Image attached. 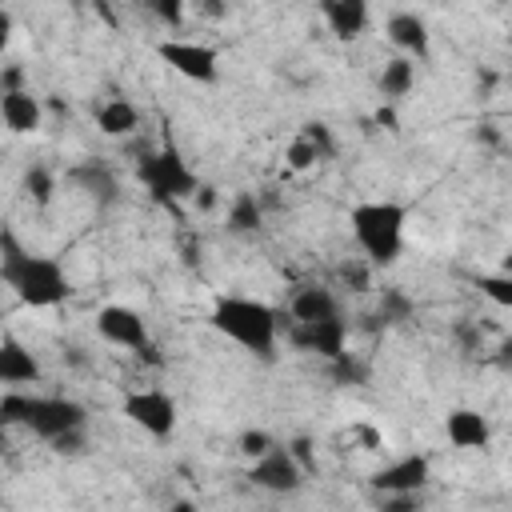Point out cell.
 I'll use <instances>...</instances> for the list:
<instances>
[{
  "mask_svg": "<svg viewBox=\"0 0 512 512\" xmlns=\"http://www.w3.org/2000/svg\"><path fill=\"white\" fill-rule=\"evenodd\" d=\"M496 364H504V368H512V336L500 344V352H496Z\"/></svg>",
  "mask_w": 512,
  "mask_h": 512,
  "instance_id": "cell-34",
  "label": "cell"
},
{
  "mask_svg": "<svg viewBox=\"0 0 512 512\" xmlns=\"http://www.w3.org/2000/svg\"><path fill=\"white\" fill-rule=\"evenodd\" d=\"M444 436L460 452H484L492 444V420L480 408H452L444 416Z\"/></svg>",
  "mask_w": 512,
  "mask_h": 512,
  "instance_id": "cell-14",
  "label": "cell"
},
{
  "mask_svg": "<svg viewBox=\"0 0 512 512\" xmlns=\"http://www.w3.org/2000/svg\"><path fill=\"white\" fill-rule=\"evenodd\" d=\"M120 412L128 416V424H136L152 440H168L180 424V408H176L172 392H164V388H132L124 396Z\"/></svg>",
  "mask_w": 512,
  "mask_h": 512,
  "instance_id": "cell-7",
  "label": "cell"
},
{
  "mask_svg": "<svg viewBox=\"0 0 512 512\" xmlns=\"http://www.w3.org/2000/svg\"><path fill=\"white\" fill-rule=\"evenodd\" d=\"M432 480V460L424 452H404L388 464H380L368 484L380 492V496H408V492H424Z\"/></svg>",
  "mask_w": 512,
  "mask_h": 512,
  "instance_id": "cell-9",
  "label": "cell"
},
{
  "mask_svg": "<svg viewBox=\"0 0 512 512\" xmlns=\"http://www.w3.org/2000/svg\"><path fill=\"white\" fill-rule=\"evenodd\" d=\"M312 164H320V156H316V148L304 140V136H296L292 144H288V168L292 172H308Z\"/></svg>",
  "mask_w": 512,
  "mask_h": 512,
  "instance_id": "cell-28",
  "label": "cell"
},
{
  "mask_svg": "<svg viewBox=\"0 0 512 512\" xmlns=\"http://www.w3.org/2000/svg\"><path fill=\"white\" fill-rule=\"evenodd\" d=\"M332 372H336V380H344V384H364L368 380V368L348 352V356H340L336 364H332Z\"/></svg>",
  "mask_w": 512,
  "mask_h": 512,
  "instance_id": "cell-29",
  "label": "cell"
},
{
  "mask_svg": "<svg viewBox=\"0 0 512 512\" xmlns=\"http://www.w3.org/2000/svg\"><path fill=\"white\" fill-rule=\"evenodd\" d=\"M24 192L32 196V204H48L52 192H56V176H52L44 164H32V168L24 172Z\"/></svg>",
  "mask_w": 512,
  "mask_h": 512,
  "instance_id": "cell-25",
  "label": "cell"
},
{
  "mask_svg": "<svg viewBox=\"0 0 512 512\" xmlns=\"http://www.w3.org/2000/svg\"><path fill=\"white\" fill-rule=\"evenodd\" d=\"M372 264L364 260V256H352V260H344V264H336V280H340V288H348V292H372Z\"/></svg>",
  "mask_w": 512,
  "mask_h": 512,
  "instance_id": "cell-24",
  "label": "cell"
},
{
  "mask_svg": "<svg viewBox=\"0 0 512 512\" xmlns=\"http://www.w3.org/2000/svg\"><path fill=\"white\" fill-rule=\"evenodd\" d=\"M44 116H48V104L32 88L0 92V120H4V128L12 136H36L44 128Z\"/></svg>",
  "mask_w": 512,
  "mask_h": 512,
  "instance_id": "cell-13",
  "label": "cell"
},
{
  "mask_svg": "<svg viewBox=\"0 0 512 512\" xmlns=\"http://www.w3.org/2000/svg\"><path fill=\"white\" fill-rule=\"evenodd\" d=\"M276 448V440H272V432H264V428H248V432H240V456L252 464V460H260V456H268Z\"/></svg>",
  "mask_w": 512,
  "mask_h": 512,
  "instance_id": "cell-27",
  "label": "cell"
},
{
  "mask_svg": "<svg viewBox=\"0 0 512 512\" xmlns=\"http://www.w3.org/2000/svg\"><path fill=\"white\" fill-rule=\"evenodd\" d=\"M500 272H508V276H512V248L504 252V260H500Z\"/></svg>",
  "mask_w": 512,
  "mask_h": 512,
  "instance_id": "cell-36",
  "label": "cell"
},
{
  "mask_svg": "<svg viewBox=\"0 0 512 512\" xmlns=\"http://www.w3.org/2000/svg\"><path fill=\"white\" fill-rule=\"evenodd\" d=\"M20 88H28L24 68H20V64H4V68H0V92H20Z\"/></svg>",
  "mask_w": 512,
  "mask_h": 512,
  "instance_id": "cell-32",
  "label": "cell"
},
{
  "mask_svg": "<svg viewBox=\"0 0 512 512\" xmlns=\"http://www.w3.org/2000/svg\"><path fill=\"white\" fill-rule=\"evenodd\" d=\"M148 12H152L156 20H164V24H180V20L188 16V8H184V4H176V0H164V4H148Z\"/></svg>",
  "mask_w": 512,
  "mask_h": 512,
  "instance_id": "cell-31",
  "label": "cell"
},
{
  "mask_svg": "<svg viewBox=\"0 0 512 512\" xmlns=\"http://www.w3.org/2000/svg\"><path fill=\"white\" fill-rule=\"evenodd\" d=\"M96 128H100V136H108V140L136 136V132H140V108H136L128 96H108V100L96 104Z\"/></svg>",
  "mask_w": 512,
  "mask_h": 512,
  "instance_id": "cell-18",
  "label": "cell"
},
{
  "mask_svg": "<svg viewBox=\"0 0 512 512\" xmlns=\"http://www.w3.org/2000/svg\"><path fill=\"white\" fill-rule=\"evenodd\" d=\"M320 16L328 24V32L340 40V44H352L368 32V20H372V8L364 0H324L320 4Z\"/></svg>",
  "mask_w": 512,
  "mask_h": 512,
  "instance_id": "cell-16",
  "label": "cell"
},
{
  "mask_svg": "<svg viewBox=\"0 0 512 512\" xmlns=\"http://www.w3.org/2000/svg\"><path fill=\"white\" fill-rule=\"evenodd\" d=\"M192 204H200V208H212V204H216V188H208V184H204V188L196 192V200H192Z\"/></svg>",
  "mask_w": 512,
  "mask_h": 512,
  "instance_id": "cell-33",
  "label": "cell"
},
{
  "mask_svg": "<svg viewBox=\"0 0 512 512\" xmlns=\"http://www.w3.org/2000/svg\"><path fill=\"white\" fill-rule=\"evenodd\" d=\"M304 476H308V468L292 456L288 444H276L268 456H260V460L248 464V480H252L260 492H272V496H292V492H300V488H304Z\"/></svg>",
  "mask_w": 512,
  "mask_h": 512,
  "instance_id": "cell-8",
  "label": "cell"
},
{
  "mask_svg": "<svg viewBox=\"0 0 512 512\" xmlns=\"http://www.w3.org/2000/svg\"><path fill=\"white\" fill-rule=\"evenodd\" d=\"M72 180H76L88 196H96L100 204H112V200H116V176H112L104 164H96V160H88V164L72 168Z\"/></svg>",
  "mask_w": 512,
  "mask_h": 512,
  "instance_id": "cell-21",
  "label": "cell"
},
{
  "mask_svg": "<svg viewBox=\"0 0 512 512\" xmlns=\"http://www.w3.org/2000/svg\"><path fill=\"white\" fill-rule=\"evenodd\" d=\"M288 316H292V324H316V320L344 316V308H340V296L328 284H300L288 296Z\"/></svg>",
  "mask_w": 512,
  "mask_h": 512,
  "instance_id": "cell-15",
  "label": "cell"
},
{
  "mask_svg": "<svg viewBox=\"0 0 512 512\" xmlns=\"http://www.w3.org/2000/svg\"><path fill=\"white\" fill-rule=\"evenodd\" d=\"M260 224H264V204H260V196H252V192H236V196L228 200L224 228H228L232 236H256Z\"/></svg>",
  "mask_w": 512,
  "mask_h": 512,
  "instance_id": "cell-20",
  "label": "cell"
},
{
  "mask_svg": "<svg viewBox=\"0 0 512 512\" xmlns=\"http://www.w3.org/2000/svg\"><path fill=\"white\" fill-rule=\"evenodd\" d=\"M384 36H388V44H392L400 56H408V60H424L428 48H432L428 20H424L420 12H412V8L392 12V16L384 20Z\"/></svg>",
  "mask_w": 512,
  "mask_h": 512,
  "instance_id": "cell-12",
  "label": "cell"
},
{
  "mask_svg": "<svg viewBox=\"0 0 512 512\" xmlns=\"http://www.w3.org/2000/svg\"><path fill=\"white\" fill-rule=\"evenodd\" d=\"M0 280L28 308H56L72 296V280L56 256H40L16 240L12 228L0 232Z\"/></svg>",
  "mask_w": 512,
  "mask_h": 512,
  "instance_id": "cell-1",
  "label": "cell"
},
{
  "mask_svg": "<svg viewBox=\"0 0 512 512\" xmlns=\"http://www.w3.org/2000/svg\"><path fill=\"white\" fill-rule=\"evenodd\" d=\"M300 136H304V140H308V144L316 148V156H320V164L336 156V136H332V128H328L324 120H308V124L300 128Z\"/></svg>",
  "mask_w": 512,
  "mask_h": 512,
  "instance_id": "cell-26",
  "label": "cell"
},
{
  "mask_svg": "<svg viewBox=\"0 0 512 512\" xmlns=\"http://www.w3.org/2000/svg\"><path fill=\"white\" fill-rule=\"evenodd\" d=\"M380 324H404L416 316V304L404 288H380V308H376Z\"/></svg>",
  "mask_w": 512,
  "mask_h": 512,
  "instance_id": "cell-22",
  "label": "cell"
},
{
  "mask_svg": "<svg viewBox=\"0 0 512 512\" xmlns=\"http://www.w3.org/2000/svg\"><path fill=\"white\" fill-rule=\"evenodd\" d=\"M416 80H420V64L408 60V56H392V60H384V68H380L376 88H380L384 100H404V96L416 88Z\"/></svg>",
  "mask_w": 512,
  "mask_h": 512,
  "instance_id": "cell-19",
  "label": "cell"
},
{
  "mask_svg": "<svg viewBox=\"0 0 512 512\" xmlns=\"http://www.w3.org/2000/svg\"><path fill=\"white\" fill-rule=\"evenodd\" d=\"M208 324H212V332H220L224 340H232L248 356H260V360L276 356L280 312L268 300H256V296H216L212 308H208Z\"/></svg>",
  "mask_w": 512,
  "mask_h": 512,
  "instance_id": "cell-2",
  "label": "cell"
},
{
  "mask_svg": "<svg viewBox=\"0 0 512 512\" xmlns=\"http://www.w3.org/2000/svg\"><path fill=\"white\" fill-rule=\"evenodd\" d=\"M476 292H480L488 304L512 312V276H508V272H480V276H476Z\"/></svg>",
  "mask_w": 512,
  "mask_h": 512,
  "instance_id": "cell-23",
  "label": "cell"
},
{
  "mask_svg": "<svg viewBox=\"0 0 512 512\" xmlns=\"http://www.w3.org/2000/svg\"><path fill=\"white\" fill-rule=\"evenodd\" d=\"M40 380V360L32 356L28 344H20L12 332L0 340V384L4 388H24Z\"/></svg>",
  "mask_w": 512,
  "mask_h": 512,
  "instance_id": "cell-17",
  "label": "cell"
},
{
  "mask_svg": "<svg viewBox=\"0 0 512 512\" xmlns=\"http://www.w3.org/2000/svg\"><path fill=\"white\" fill-rule=\"evenodd\" d=\"M168 512H200V504H196V500H172Z\"/></svg>",
  "mask_w": 512,
  "mask_h": 512,
  "instance_id": "cell-35",
  "label": "cell"
},
{
  "mask_svg": "<svg viewBox=\"0 0 512 512\" xmlns=\"http://www.w3.org/2000/svg\"><path fill=\"white\" fill-rule=\"evenodd\" d=\"M96 336L120 352H148V320L128 304H104L96 312Z\"/></svg>",
  "mask_w": 512,
  "mask_h": 512,
  "instance_id": "cell-10",
  "label": "cell"
},
{
  "mask_svg": "<svg viewBox=\"0 0 512 512\" xmlns=\"http://www.w3.org/2000/svg\"><path fill=\"white\" fill-rule=\"evenodd\" d=\"M380 512H424V500H420V492H408V496H380Z\"/></svg>",
  "mask_w": 512,
  "mask_h": 512,
  "instance_id": "cell-30",
  "label": "cell"
},
{
  "mask_svg": "<svg viewBox=\"0 0 512 512\" xmlns=\"http://www.w3.org/2000/svg\"><path fill=\"white\" fill-rule=\"evenodd\" d=\"M136 176L144 184V192L160 204H184V200H196V192L204 188L196 168L184 160V152L176 144H160L152 152L140 156L136 164Z\"/></svg>",
  "mask_w": 512,
  "mask_h": 512,
  "instance_id": "cell-5",
  "label": "cell"
},
{
  "mask_svg": "<svg viewBox=\"0 0 512 512\" xmlns=\"http://www.w3.org/2000/svg\"><path fill=\"white\" fill-rule=\"evenodd\" d=\"M352 240L360 256L372 268H392L404 252V228H408V204L400 200H360L348 212Z\"/></svg>",
  "mask_w": 512,
  "mask_h": 512,
  "instance_id": "cell-3",
  "label": "cell"
},
{
  "mask_svg": "<svg viewBox=\"0 0 512 512\" xmlns=\"http://www.w3.org/2000/svg\"><path fill=\"white\" fill-rule=\"evenodd\" d=\"M20 424L60 456H80L88 444V408L72 396H24Z\"/></svg>",
  "mask_w": 512,
  "mask_h": 512,
  "instance_id": "cell-4",
  "label": "cell"
},
{
  "mask_svg": "<svg viewBox=\"0 0 512 512\" xmlns=\"http://www.w3.org/2000/svg\"><path fill=\"white\" fill-rule=\"evenodd\" d=\"M156 56L168 72H176L188 84H216L220 80V52L204 40H184V36H168L156 44Z\"/></svg>",
  "mask_w": 512,
  "mask_h": 512,
  "instance_id": "cell-6",
  "label": "cell"
},
{
  "mask_svg": "<svg viewBox=\"0 0 512 512\" xmlns=\"http://www.w3.org/2000/svg\"><path fill=\"white\" fill-rule=\"evenodd\" d=\"M348 320L344 316H332V320H316V324H288V340L308 352V356H320L328 364H336L340 356H348Z\"/></svg>",
  "mask_w": 512,
  "mask_h": 512,
  "instance_id": "cell-11",
  "label": "cell"
}]
</instances>
